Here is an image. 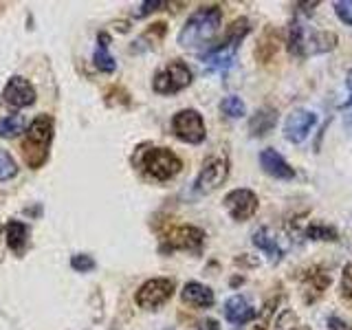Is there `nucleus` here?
<instances>
[{
	"label": "nucleus",
	"instance_id": "1",
	"mask_svg": "<svg viewBox=\"0 0 352 330\" xmlns=\"http://www.w3.org/2000/svg\"><path fill=\"white\" fill-rule=\"evenodd\" d=\"M223 22V9L218 5H207L196 9L187 18L183 29L179 31V44L183 49H201L214 40V36Z\"/></svg>",
	"mask_w": 352,
	"mask_h": 330
},
{
	"label": "nucleus",
	"instance_id": "2",
	"mask_svg": "<svg viewBox=\"0 0 352 330\" xmlns=\"http://www.w3.org/2000/svg\"><path fill=\"white\" fill-rule=\"evenodd\" d=\"M53 132H55V121L51 115H38L29 124L25 139H22V159H25L29 168L38 170L40 165H44V161L49 157Z\"/></svg>",
	"mask_w": 352,
	"mask_h": 330
},
{
	"label": "nucleus",
	"instance_id": "3",
	"mask_svg": "<svg viewBox=\"0 0 352 330\" xmlns=\"http://www.w3.org/2000/svg\"><path fill=\"white\" fill-rule=\"evenodd\" d=\"M249 31H251V27H249L247 18L234 20V22H231V27L227 29L225 40L220 42L218 47H214L212 51H207L203 55V62L209 66V69H214V71H227V69H231L234 62H236V53H238L240 42L247 38Z\"/></svg>",
	"mask_w": 352,
	"mask_h": 330
},
{
	"label": "nucleus",
	"instance_id": "4",
	"mask_svg": "<svg viewBox=\"0 0 352 330\" xmlns=\"http://www.w3.org/2000/svg\"><path fill=\"white\" fill-rule=\"evenodd\" d=\"M141 170L154 181H170L181 172L183 161L170 148H148L141 152Z\"/></svg>",
	"mask_w": 352,
	"mask_h": 330
},
{
	"label": "nucleus",
	"instance_id": "5",
	"mask_svg": "<svg viewBox=\"0 0 352 330\" xmlns=\"http://www.w3.org/2000/svg\"><path fill=\"white\" fill-rule=\"evenodd\" d=\"M190 84H192V71H190V66L181 60H172L168 66H163L152 80L154 93H159V95L181 93L183 88H187Z\"/></svg>",
	"mask_w": 352,
	"mask_h": 330
},
{
	"label": "nucleus",
	"instance_id": "6",
	"mask_svg": "<svg viewBox=\"0 0 352 330\" xmlns=\"http://www.w3.org/2000/svg\"><path fill=\"white\" fill-rule=\"evenodd\" d=\"M229 176V161L225 154H214V157L205 159L201 172L196 176L194 190L196 194H209L218 190L220 185L227 181Z\"/></svg>",
	"mask_w": 352,
	"mask_h": 330
},
{
	"label": "nucleus",
	"instance_id": "7",
	"mask_svg": "<svg viewBox=\"0 0 352 330\" xmlns=\"http://www.w3.org/2000/svg\"><path fill=\"white\" fill-rule=\"evenodd\" d=\"M172 130L174 135L179 137L185 143H192V146H198L203 143L207 137V128H205V121L201 117V113L194 108H185L179 110L172 119Z\"/></svg>",
	"mask_w": 352,
	"mask_h": 330
},
{
	"label": "nucleus",
	"instance_id": "8",
	"mask_svg": "<svg viewBox=\"0 0 352 330\" xmlns=\"http://www.w3.org/2000/svg\"><path fill=\"white\" fill-rule=\"evenodd\" d=\"M176 291V284L170 278H152L148 282H143L139 286V291L135 295V302L146 308V311H157L159 306L165 302H170V297Z\"/></svg>",
	"mask_w": 352,
	"mask_h": 330
},
{
	"label": "nucleus",
	"instance_id": "9",
	"mask_svg": "<svg viewBox=\"0 0 352 330\" xmlns=\"http://www.w3.org/2000/svg\"><path fill=\"white\" fill-rule=\"evenodd\" d=\"M225 207L231 218L238 220V223H245L258 212V194L247 190V187H240V190H234L225 196Z\"/></svg>",
	"mask_w": 352,
	"mask_h": 330
},
{
	"label": "nucleus",
	"instance_id": "10",
	"mask_svg": "<svg viewBox=\"0 0 352 330\" xmlns=\"http://www.w3.org/2000/svg\"><path fill=\"white\" fill-rule=\"evenodd\" d=\"M165 251H201L203 242H205V231L198 229L194 225H181L172 229L168 238H165Z\"/></svg>",
	"mask_w": 352,
	"mask_h": 330
},
{
	"label": "nucleus",
	"instance_id": "11",
	"mask_svg": "<svg viewBox=\"0 0 352 330\" xmlns=\"http://www.w3.org/2000/svg\"><path fill=\"white\" fill-rule=\"evenodd\" d=\"M317 124V115L311 110H293L284 124V137L289 143H302L308 139L311 130Z\"/></svg>",
	"mask_w": 352,
	"mask_h": 330
},
{
	"label": "nucleus",
	"instance_id": "12",
	"mask_svg": "<svg viewBox=\"0 0 352 330\" xmlns=\"http://www.w3.org/2000/svg\"><path fill=\"white\" fill-rule=\"evenodd\" d=\"M3 99L14 108H29L36 104V88H33L31 82L25 80V77L14 75L5 86Z\"/></svg>",
	"mask_w": 352,
	"mask_h": 330
},
{
	"label": "nucleus",
	"instance_id": "13",
	"mask_svg": "<svg viewBox=\"0 0 352 330\" xmlns=\"http://www.w3.org/2000/svg\"><path fill=\"white\" fill-rule=\"evenodd\" d=\"M260 168L264 170V174H269L273 179H280V181H291L295 176V170L286 163L282 154L273 148H267L260 152Z\"/></svg>",
	"mask_w": 352,
	"mask_h": 330
},
{
	"label": "nucleus",
	"instance_id": "14",
	"mask_svg": "<svg viewBox=\"0 0 352 330\" xmlns=\"http://www.w3.org/2000/svg\"><path fill=\"white\" fill-rule=\"evenodd\" d=\"M258 317V311L242 295H234L225 302V319L234 326H245Z\"/></svg>",
	"mask_w": 352,
	"mask_h": 330
},
{
	"label": "nucleus",
	"instance_id": "15",
	"mask_svg": "<svg viewBox=\"0 0 352 330\" xmlns=\"http://www.w3.org/2000/svg\"><path fill=\"white\" fill-rule=\"evenodd\" d=\"M181 297H183L185 304L196 306V308H212L216 302L214 291L201 282H187L181 291Z\"/></svg>",
	"mask_w": 352,
	"mask_h": 330
},
{
	"label": "nucleus",
	"instance_id": "16",
	"mask_svg": "<svg viewBox=\"0 0 352 330\" xmlns=\"http://www.w3.org/2000/svg\"><path fill=\"white\" fill-rule=\"evenodd\" d=\"M275 124H278V110L264 106L251 117L249 132H251V137H267L269 132L275 128Z\"/></svg>",
	"mask_w": 352,
	"mask_h": 330
},
{
	"label": "nucleus",
	"instance_id": "17",
	"mask_svg": "<svg viewBox=\"0 0 352 330\" xmlns=\"http://www.w3.org/2000/svg\"><path fill=\"white\" fill-rule=\"evenodd\" d=\"M330 284V275L324 271H308L306 278L302 282V291L306 302H315L319 295H322Z\"/></svg>",
	"mask_w": 352,
	"mask_h": 330
},
{
	"label": "nucleus",
	"instance_id": "18",
	"mask_svg": "<svg viewBox=\"0 0 352 330\" xmlns=\"http://www.w3.org/2000/svg\"><path fill=\"white\" fill-rule=\"evenodd\" d=\"M5 240H7V247L14 251V253H22L27 247V240H29V229L25 223L20 220H9L5 225Z\"/></svg>",
	"mask_w": 352,
	"mask_h": 330
},
{
	"label": "nucleus",
	"instance_id": "19",
	"mask_svg": "<svg viewBox=\"0 0 352 330\" xmlns=\"http://www.w3.org/2000/svg\"><path fill=\"white\" fill-rule=\"evenodd\" d=\"M253 245H256L260 251L267 253L271 262H280L282 256H284L280 245H278V240H275V236L271 234L267 227H262V229L256 231V234H253Z\"/></svg>",
	"mask_w": 352,
	"mask_h": 330
},
{
	"label": "nucleus",
	"instance_id": "20",
	"mask_svg": "<svg viewBox=\"0 0 352 330\" xmlns=\"http://www.w3.org/2000/svg\"><path fill=\"white\" fill-rule=\"evenodd\" d=\"M337 47V36L333 31H315L306 38V53H326Z\"/></svg>",
	"mask_w": 352,
	"mask_h": 330
},
{
	"label": "nucleus",
	"instance_id": "21",
	"mask_svg": "<svg viewBox=\"0 0 352 330\" xmlns=\"http://www.w3.org/2000/svg\"><path fill=\"white\" fill-rule=\"evenodd\" d=\"M93 62H95V66L102 73H113L117 69L115 58L108 53V33H99V38H97V51L93 55Z\"/></svg>",
	"mask_w": 352,
	"mask_h": 330
},
{
	"label": "nucleus",
	"instance_id": "22",
	"mask_svg": "<svg viewBox=\"0 0 352 330\" xmlns=\"http://www.w3.org/2000/svg\"><path fill=\"white\" fill-rule=\"evenodd\" d=\"M306 31L302 27L300 20H293L291 22V29H289V53L295 55V58H304L306 55Z\"/></svg>",
	"mask_w": 352,
	"mask_h": 330
},
{
	"label": "nucleus",
	"instance_id": "23",
	"mask_svg": "<svg viewBox=\"0 0 352 330\" xmlns=\"http://www.w3.org/2000/svg\"><path fill=\"white\" fill-rule=\"evenodd\" d=\"M278 44H280L278 33H275V31H267L262 36L260 44H258V49H256V58L262 60V62H269L273 55L278 53Z\"/></svg>",
	"mask_w": 352,
	"mask_h": 330
},
{
	"label": "nucleus",
	"instance_id": "24",
	"mask_svg": "<svg viewBox=\"0 0 352 330\" xmlns=\"http://www.w3.org/2000/svg\"><path fill=\"white\" fill-rule=\"evenodd\" d=\"M20 132H25V115H7L3 121H0V137H18Z\"/></svg>",
	"mask_w": 352,
	"mask_h": 330
},
{
	"label": "nucleus",
	"instance_id": "25",
	"mask_svg": "<svg viewBox=\"0 0 352 330\" xmlns=\"http://www.w3.org/2000/svg\"><path fill=\"white\" fill-rule=\"evenodd\" d=\"M220 110H223V115L229 117V119H240V117H245V115H247V106H245V102H242V99L236 97V95L225 97L223 102H220Z\"/></svg>",
	"mask_w": 352,
	"mask_h": 330
},
{
	"label": "nucleus",
	"instance_id": "26",
	"mask_svg": "<svg viewBox=\"0 0 352 330\" xmlns=\"http://www.w3.org/2000/svg\"><path fill=\"white\" fill-rule=\"evenodd\" d=\"M306 238L335 242V240H337V229H335V227H328V225H324V223H313L311 227L306 229Z\"/></svg>",
	"mask_w": 352,
	"mask_h": 330
},
{
	"label": "nucleus",
	"instance_id": "27",
	"mask_svg": "<svg viewBox=\"0 0 352 330\" xmlns=\"http://www.w3.org/2000/svg\"><path fill=\"white\" fill-rule=\"evenodd\" d=\"M18 174V163L7 150H0V181H9Z\"/></svg>",
	"mask_w": 352,
	"mask_h": 330
},
{
	"label": "nucleus",
	"instance_id": "28",
	"mask_svg": "<svg viewBox=\"0 0 352 330\" xmlns=\"http://www.w3.org/2000/svg\"><path fill=\"white\" fill-rule=\"evenodd\" d=\"M333 7H335L337 18L344 22V25L352 27V0H337Z\"/></svg>",
	"mask_w": 352,
	"mask_h": 330
},
{
	"label": "nucleus",
	"instance_id": "29",
	"mask_svg": "<svg viewBox=\"0 0 352 330\" xmlns=\"http://www.w3.org/2000/svg\"><path fill=\"white\" fill-rule=\"evenodd\" d=\"M71 267L77 273H88L91 269H95V260L91 256H86V253H77V256L71 258Z\"/></svg>",
	"mask_w": 352,
	"mask_h": 330
},
{
	"label": "nucleus",
	"instance_id": "30",
	"mask_svg": "<svg viewBox=\"0 0 352 330\" xmlns=\"http://www.w3.org/2000/svg\"><path fill=\"white\" fill-rule=\"evenodd\" d=\"M341 295L352 300V262L344 269V275H341Z\"/></svg>",
	"mask_w": 352,
	"mask_h": 330
},
{
	"label": "nucleus",
	"instance_id": "31",
	"mask_svg": "<svg viewBox=\"0 0 352 330\" xmlns=\"http://www.w3.org/2000/svg\"><path fill=\"white\" fill-rule=\"evenodd\" d=\"M165 3H161V0H154V3H143L141 5V11H137V16H146V14H150V11H157Z\"/></svg>",
	"mask_w": 352,
	"mask_h": 330
},
{
	"label": "nucleus",
	"instance_id": "32",
	"mask_svg": "<svg viewBox=\"0 0 352 330\" xmlns=\"http://www.w3.org/2000/svg\"><path fill=\"white\" fill-rule=\"evenodd\" d=\"M328 328H330V330H350L348 324H346V322H341L339 317H330V319H328Z\"/></svg>",
	"mask_w": 352,
	"mask_h": 330
},
{
	"label": "nucleus",
	"instance_id": "33",
	"mask_svg": "<svg viewBox=\"0 0 352 330\" xmlns=\"http://www.w3.org/2000/svg\"><path fill=\"white\" fill-rule=\"evenodd\" d=\"M201 330H220V328L216 319H205V322H201Z\"/></svg>",
	"mask_w": 352,
	"mask_h": 330
},
{
	"label": "nucleus",
	"instance_id": "34",
	"mask_svg": "<svg viewBox=\"0 0 352 330\" xmlns=\"http://www.w3.org/2000/svg\"><path fill=\"white\" fill-rule=\"evenodd\" d=\"M346 84H348V88H350V93H352V69H350V73H348V80H346ZM352 104V99L346 104V106H350Z\"/></svg>",
	"mask_w": 352,
	"mask_h": 330
},
{
	"label": "nucleus",
	"instance_id": "35",
	"mask_svg": "<svg viewBox=\"0 0 352 330\" xmlns=\"http://www.w3.org/2000/svg\"><path fill=\"white\" fill-rule=\"evenodd\" d=\"M286 330H308V328H304V326H291V328H286Z\"/></svg>",
	"mask_w": 352,
	"mask_h": 330
}]
</instances>
